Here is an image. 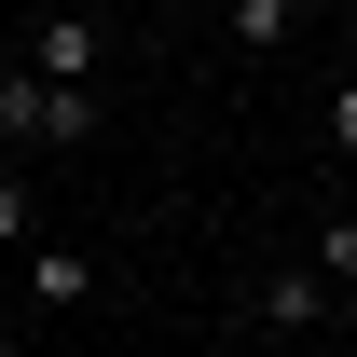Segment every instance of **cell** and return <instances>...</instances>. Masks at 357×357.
Returning a JSON list of instances; mask_svg holds the SVG:
<instances>
[{
    "label": "cell",
    "instance_id": "9c48e42d",
    "mask_svg": "<svg viewBox=\"0 0 357 357\" xmlns=\"http://www.w3.org/2000/svg\"><path fill=\"white\" fill-rule=\"evenodd\" d=\"M55 14H83V0H55Z\"/></svg>",
    "mask_w": 357,
    "mask_h": 357
},
{
    "label": "cell",
    "instance_id": "6da1fadb",
    "mask_svg": "<svg viewBox=\"0 0 357 357\" xmlns=\"http://www.w3.org/2000/svg\"><path fill=\"white\" fill-rule=\"evenodd\" d=\"M0 137H96V96L83 83H42V69H0Z\"/></svg>",
    "mask_w": 357,
    "mask_h": 357
},
{
    "label": "cell",
    "instance_id": "3957f363",
    "mask_svg": "<svg viewBox=\"0 0 357 357\" xmlns=\"http://www.w3.org/2000/svg\"><path fill=\"white\" fill-rule=\"evenodd\" d=\"M14 303H96V261H83V248H42V261H28V289H14Z\"/></svg>",
    "mask_w": 357,
    "mask_h": 357
},
{
    "label": "cell",
    "instance_id": "ba28073f",
    "mask_svg": "<svg viewBox=\"0 0 357 357\" xmlns=\"http://www.w3.org/2000/svg\"><path fill=\"white\" fill-rule=\"evenodd\" d=\"M330 137H344V151H357V83H344V96H330Z\"/></svg>",
    "mask_w": 357,
    "mask_h": 357
},
{
    "label": "cell",
    "instance_id": "7a4b0ae2",
    "mask_svg": "<svg viewBox=\"0 0 357 357\" xmlns=\"http://www.w3.org/2000/svg\"><path fill=\"white\" fill-rule=\"evenodd\" d=\"M96 55H110V28H96V14H42V55H28V69H42V83H83Z\"/></svg>",
    "mask_w": 357,
    "mask_h": 357
},
{
    "label": "cell",
    "instance_id": "5b68a950",
    "mask_svg": "<svg viewBox=\"0 0 357 357\" xmlns=\"http://www.w3.org/2000/svg\"><path fill=\"white\" fill-rule=\"evenodd\" d=\"M289 28H303V0H234V42H248V55H275Z\"/></svg>",
    "mask_w": 357,
    "mask_h": 357
},
{
    "label": "cell",
    "instance_id": "277c9868",
    "mask_svg": "<svg viewBox=\"0 0 357 357\" xmlns=\"http://www.w3.org/2000/svg\"><path fill=\"white\" fill-rule=\"evenodd\" d=\"M261 316L275 330H316V316H330V275H261Z\"/></svg>",
    "mask_w": 357,
    "mask_h": 357
},
{
    "label": "cell",
    "instance_id": "8992f818",
    "mask_svg": "<svg viewBox=\"0 0 357 357\" xmlns=\"http://www.w3.org/2000/svg\"><path fill=\"white\" fill-rule=\"evenodd\" d=\"M316 275H330V289H357V220H330V234H316Z\"/></svg>",
    "mask_w": 357,
    "mask_h": 357
},
{
    "label": "cell",
    "instance_id": "52a82bcc",
    "mask_svg": "<svg viewBox=\"0 0 357 357\" xmlns=\"http://www.w3.org/2000/svg\"><path fill=\"white\" fill-rule=\"evenodd\" d=\"M14 234H28V178H0V248H14Z\"/></svg>",
    "mask_w": 357,
    "mask_h": 357
}]
</instances>
